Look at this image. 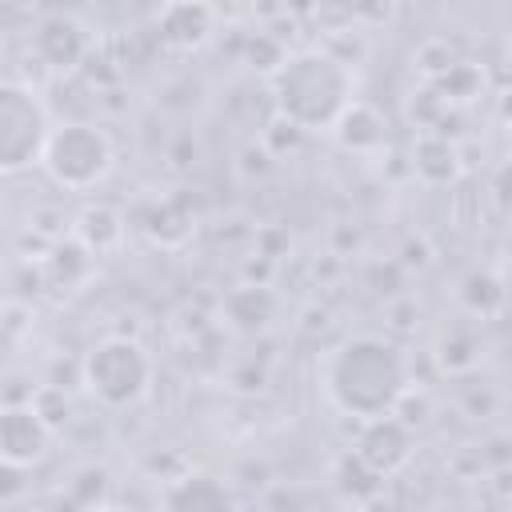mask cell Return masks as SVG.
<instances>
[{"mask_svg": "<svg viewBox=\"0 0 512 512\" xmlns=\"http://www.w3.org/2000/svg\"><path fill=\"white\" fill-rule=\"evenodd\" d=\"M320 384H324L328 404L340 416H352L360 424V420L392 412L400 392L412 384V376H408V360L396 340L360 332L324 352Z\"/></svg>", "mask_w": 512, "mask_h": 512, "instance_id": "1", "label": "cell"}, {"mask_svg": "<svg viewBox=\"0 0 512 512\" xmlns=\"http://www.w3.org/2000/svg\"><path fill=\"white\" fill-rule=\"evenodd\" d=\"M268 88L276 112L296 120L304 132H332L336 116L356 100L352 68L328 48L288 52V60L268 76Z\"/></svg>", "mask_w": 512, "mask_h": 512, "instance_id": "2", "label": "cell"}, {"mask_svg": "<svg viewBox=\"0 0 512 512\" xmlns=\"http://www.w3.org/2000/svg\"><path fill=\"white\" fill-rule=\"evenodd\" d=\"M152 376H156V364H152L148 348L128 332L100 336L80 356V384L104 408L140 404L148 396V388H152Z\"/></svg>", "mask_w": 512, "mask_h": 512, "instance_id": "3", "label": "cell"}, {"mask_svg": "<svg viewBox=\"0 0 512 512\" xmlns=\"http://www.w3.org/2000/svg\"><path fill=\"white\" fill-rule=\"evenodd\" d=\"M116 164L112 136L96 120H64L52 128L48 148H44V176L64 188V192H92L96 184L108 180Z\"/></svg>", "mask_w": 512, "mask_h": 512, "instance_id": "4", "label": "cell"}, {"mask_svg": "<svg viewBox=\"0 0 512 512\" xmlns=\"http://www.w3.org/2000/svg\"><path fill=\"white\" fill-rule=\"evenodd\" d=\"M52 116L36 92V84L24 80H4L0 84V172L20 176L44 160L48 136H52Z\"/></svg>", "mask_w": 512, "mask_h": 512, "instance_id": "5", "label": "cell"}, {"mask_svg": "<svg viewBox=\"0 0 512 512\" xmlns=\"http://www.w3.org/2000/svg\"><path fill=\"white\" fill-rule=\"evenodd\" d=\"M92 48H96V32H92L80 16H72V12H48V16L32 28V36H28L32 60H36L44 72H52V76H72V72H80V68L88 64Z\"/></svg>", "mask_w": 512, "mask_h": 512, "instance_id": "6", "label": "cell"}, {"mask_svg": "<svg viewBox=\"0 0 512 512\" xmlns=\"http://www.w3.org/2000/svg\"><path fill=\"white\" fill-rule=\"evenodd\" d=\"M52 428L48 420L32 408V400L24 404H4L0 412V464L16 468V472H28L36 468L48 452H52Z\"/></svg>", "mask_w": 512, "mask_h": 512, "instance_id": "7", "label": "cell"}, {"mask_svg": "<svg viewBox=\"0 0 512 512\" xmlns=\"http://www.w3.org/2000/svg\"><path fill=\"white\" fill-rule=\"evenodd\" d=\"M216 24H220V12L208 0H164L156 12V40L168 52L192 56L212 44Z\"/></svg>", "mask_w": 512, "mask_h": 512, "instance_id": "8", "label": "cell"}, {"mask_svg": "<svg viewBox=\"0 0 512 512\" xmlns=\"http://www.w3.org/2000/svg\"><path fill=\"white\" fill-rule=\"evenodd\" d=\"M380 476H396L412 452H416V428H408L396 412H384V416H372V420H360V436L352 444Z\"/></svg>", "mask_w": 512, "mask_h": 512, "instance_id": "9", "label": "cell"}, {"mask_svg": "<svg viewBox=\"0 0 512 512\" xmlns=\"http://www.w3.org/2000/svg\"><path fill=\"white\" fill-rule=\"evenodd\" d=\"M408 172L424 184V188H448L464 176V152L456 144V136L448 132H416L412 148H408Z\"/></svg>", "mask_w": 512, "mask_h": 512, "instance_id": "10", "label": "cell"}, {"mask_svg": "<svg viewBox=\"0 0 512 512\" xmlns=\"http://www.w3.org/2000/svg\"><path fill=\"white\" fill-rule=\"evenodd\" d=\"M280 316V296L272 284H236L220 300V320L240 336H264Z\"/></svg>", "mask_w": 512, "mask_h": 512, "instance_id": "11", "label": "cell"}, {"mask_svg": "<svg viewBox=\"0 0 512 512\" xmlns=\"http://www.w3.org/2000/svg\"><path fill=\"white\" fill-rule=\"evenodd\" d=\"M332 136L352 156H376L380 148H388V116L376 104H368V100H352L336 116Z\"/></svg>", "mask_w": 512, "mask_h": 512, "instance_id": "12", "label": "cell"}, {"mask_svg": "<svg viewBox=\"0 0 512 512\" xmlns=\"http://www.w3.org/2000/svg\"><path fill=\"white\" fill-rule=\"evenodd\" d=\"M140 228H144V236H148L156 248L176 252V248H184V244L192 240V232H196V208H192L188 196H164V200H156V204L144 212Z\"/></svg>", "mask_w": 512, "mask_h": 512, "instance_id": "13", "label": "cell"}, {"mask_svg": "<svg viewBox=\"0 0 512 512\" xmlns=\"http://www.w3.org/2000/svg\"><path fill=\"white\" fill-rule=\"evenodd\" d=\"M72 236L92 252V256H108L124 244L128 236V220L120 208L112 204H84L76 216H72Z\"/></svg>", "mask_w": 512, "mask_h": 512, "instance_id": "14", "label": "cell"}, {"mask_svg": "<svg viewBox=\"0 0 512 512\" xmlns=\"http://www.w3.org/2000/svg\"><path fill=\"white\" fill-rule=\"evenodd\" d=\"M160 504H164V508H176V512H208V508H228V504H232V492H228L224 480H216V476L180 472L176 480L164 484Z\"/></svg>", "mask_w": 512, "mask_h": 512, "instance_id": "15", "label": "cell"}, {"mask_svg": "<svg viewBox=\"0 0 512 512\" xmlns=\"http://www.w3.org/2000/svg\"><path fill=\"white\" fill-rule=\"evenodd\" d=\"M456 300H460V308H464L468 316H476V320H492V316H500V308L508 304V288H504V280H500L496 272H488V268H472V272L460 280Z\"/></svg>", "mask_w": 512, "mask_h": 512, "instance_id": "16", "label": "cell"}, {"mask_svg": "<svg viewBox=\"0 0 512 512\" xmlns=\"http://www.w3.org/2000/svg\"><path fill=\"white\" fill-rule=\"evenodd\" d=\"M384 480H388V476H380L356 448H348V452L336 460V468H332V484H336L340 496L352 500V504H372V500L380 496Z\"/></svg>", "mask_w": 512, "mask_h": 512, "instance_id": "17", "label": "cell"}, {"mask_svg": "<svg viewBox=\"0 0 512 512\" xmlns=\"http://www.w3.org/2000/svg\"><path fill=\"white\" fill-rule=\"evenodd\" d=\"M436 92H440L452 108H468V104H476V100L488 92V72H484V64L460 56V60L436 80Z\"/></svg>", "mask_w": 512, "mask_h": 512, "instance_id": "18", "label": "cell"}, {"mask_svg": "<svg viewBox=\"0 0 512 512\" xmlns=\"http://www.w3.org/2000/svg\"><path fill=\"white\" fill-rule=\"evenodd\" d=\"M436 364H440V372H448V376H468V372H476L480 368V340L468 332V328H452V332H444L440 340H436Z\"/></svg>", "mask_w": 512, "mask_h": 512, "instance_id": "19", "label": "cell"}, {"mask_svg": "<svg viewBox=\"0 0 512 512\" xmlns=\"http://www.w3.org/2000/svg\"><path fill=\"white\" fill-rule=\"evenodd\" d=\"M108 488H112V476L104 464H80L68 480L64 500L72 508H100V504H108Z\"/></svg>", "mask_w": 512, "mask_h": 512, "instance_id": "20", "label": "cell"}, {"mask_svg": "<svg viewBox=\"0 0 512 512\" xmlns=\"http://www.w3.org/2000/svg\"><path fill=\"white\" fill-rule=\"evenodd\" d=\"M456 60H460V48H456L448 36H428V40H420L416 52H412V68H416L428 84H436Z\"/></svg>", "mask_w": 512, "mask_h": 512, "instance_id": "21", "label": "cell"}, {"mask_svg": "<svg viewBox=\"0 0 512 512\" xmlns=\"http://www.w3.org/2000/svg\"><path fill=\"white\" fill-rule=\"evenodd\" d=\"M284 60H288V48H284V40H280L276 32L260 28V32H248V36H244V64H248L252 72L272 76Z\"/></svg>", "mask_w": 512, "mask_h": 512, "instance_id": "22", "label": "cell"}, {"mask_svg": "<svg viewBox=\"0 0 512 512\" xmlns=\"http://www.w3.org/2000/svg\"><path fill=\"white\" fill-rule=\"evenodd\" d=\"M32 408L48 420L52 432H64V428L76 420V408H72V396L64 392V384H36V392H32Z\"/></svg>", "mask_w": 512, "mask_h": 512, "instance_id": "23", "label": "cell"}, {"mask_svg": "<svg viewBox=\"0 0 512 512\" xmlns=\"http://www.w3.org/2000/svg\"><path fill=\"white\" fill-rule=\"evenodd\" d=\"M312 24L324 32V36H336V32H352L360 20H356V0H316L312 8Z\"/></svg>", "mask_w": 512, "mask_h": 512, "instance_id": "24", "label": "cell"}, {"mask_svg": "<svg viewBox=\"0 0 512 512\" xmlns=\"http://www.w3.org/2000/svg\"><path fill=\"white\" fill-rule=\"evenodd\" d=\"M300 140H304V128H300L296 120L280 116V112H276V116L264 124V132H260V144L272 152V160H280V156L296 152V148H300Z\"/></svg>", "mask_w": 512, "mask_h": 512, "instance_id": "25", "label": "cell"}, {"mask_svg": "<svg viewBox=\"0 0 512 512\" xmlns=\"http://www.w3.org/2000/svg\"><path fill=\"white\" fill-rule=\"evenodd\" d=\"M408 428H424L428 420H432V396H428V388H404L400 392V400H396V408H392Z\"/></svg>", "mask_w": 512, "mask_h": 512, "instance_id": "26", "label": "cell"}, {"mask_svg": "<svg viewBox=\"0 0 512 512\" xmlns=\"http://www.w3.org/2000/svg\"><path fill=\"white\" fill-rule=\"evenodd\" d=\"M488 192H492V204H496V212H500V216L512 224V156H504V160L496 164Z\"/></svg>", "mask_w": 512, "mask_h": 512, "instance_id": "27", "label": "cell"}, {"mask_svg": "<svg viewBox=\"0 0 512 512\" xmlns=\"http://www.w3.org/2000/svg\"><path fill=\"white\" fill-rule=\"evenodd\" d=\"M396 16V0H356V20L364 28H380Z\"/></svg>", "mask_w": 512, "mask_h": 512, "instance_id": "28", "label": "cell"}, {"mask_svg": "<svg viewBox=\"0 0 512 512\" xmlns=\"http://www.w3.org/2000/svg\"><path fill=\"white\" fill-rule=\"evenodd\" d=\"M428 264H432V244H428L424 236H408L404 248H400V268H404V272H412V268L420 272V268H428Z\"/></svg>", "mask_w": 512, "mask_h": 512, "instance_id": "29", "label": "cell"}, {"mask_svg": "<svg viewBox=\"0 0 512 512\" xmlns=\"http://www.w3.org/2000/svg\"><path fill=\"white\" fill-rule=\"evenodd\" d=\"M300 316H304V324H300V328H304V332H316V328H320V332H324V328H328V324H332V312H328V308H324V304H308V308H304V312H300Z\"/></svg>", "mask_w": 512, "mask_h": 512, "instance_id": "30", "label": "cell"}, {"mask_svg": "<svg viewBox=\"0 0 512 512\" xmlns=\"http://www.w3.org/2000/svg\"><path fill=\"white\" fill-rule=\"evenodd\" d=\"M496 120L512 128V88H504V92L496 96Z\"/></svg>", "mask_w": 512, "mask_h": 512, "instance_id": "31", "label": "cell"}, {"mask_svg": "<svg viewBox=\"0 0 512 512\" xmlns=\"http://www.w3.org/2000/svg\"><path fill=\"white\" fill-rule=\"evenodd\" d=\"M504 56H508V68H512V36H508V44H504Z\"/></svg>", "mask_w": 512, "mask_h": 512, "instance_id": "32", "label": "cell"}]
</instances>
